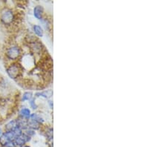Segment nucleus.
<instances>
[{
  "instance_id": "obj_2",
  "label": "nucleus",
  "mask_w": 167,
  "mask_h": 147,
  "mask_svg": "<svg viewBox=\"0 0 167 147\" xmlns=\"http://www.w3.org/2000/svg\"><path fill=\"white\" fill-rule=\"evenodd\" d=\"M7 74L11 79L16 80L21 74L20 67L17 64H12L7 68Z\"/></svg>"
},
{
  "instance_id": "obj_4",
  "label": "nucleus",
  "mask_w": 167,
  "mask_h": 147,
  "mask_svg": "<svg viewBox=\"0 0 167 147\" xmlns=\"http://www.w3.org/2000/svg\"><path fill=\"white\" fill-rule=\"evenodd\" d=\"M31 140V138L29 136H27L26 134H22L21 135L19 136V137H17L14 139V140H13V142L15 143V144L17 145V146H23L24 144H25L26 143L29 142V140Z\"/></svg>"
},
{
  "instance_id": "obj_7",
  "label": "nucleus",
  "mask_w": 167,
  "mask_h": 147,
  "mask_svg": "<svg viewBox=\"0 0 167 147\" xmlns=\"http://www.w3.org/2000/svg\"><path fill=\"white\" fill-rule=\"evenodd\" d=\"M17 127V120H11L9 123H8L7 124L5 125V129L6 130V132H13V130L15 129Z\"/></svg>"
},
{
  "instance_id": "obj_17",
  "label": "nucleus",
  "mask_w": 167,
  "mask_h": 147,
  "mask_svg": "<svg viewBox=\"0 0 167 147\" xmlns=\"http://www.w3.org/2000/svg\"><path fill=\"white\" fill-rule=\"evenodd\" d=\"M30 106H31V108H34V109L37 108V106H36L35 102H34V99L31 100V102H30Z\"/></svg>"
},
{
  "instance_id": "obj_13",
  "label": "nucleus",
  "mask_w": 167,
  "mask_h": 147,
  "mask_svg": "<svg viewBox=\"0 0 167 147\" xmlns=\"http://www.w3.org/2000/svg\"><path fill=\"white\" fill-rule=\"evenodd\" d=\"M30 118H31V120H35V121H37V123H39V124L41 123L44 122L43 119L39 115H38L37 114H31V116H30Z\"/></svg>"
},
{
  "instance_id": "obj_14",
  "label": "nucleus",
  "mask_w": 167,
  "mask_h": 147,
  "mask_svg": "<svg viewBox=\"0 0 167 147\" xmlns=\"http://www.w3.org/2000/svg\"><path fill=\"white\" fill-rule=\"evenodd\" d=\"M33 97V94L31 92H26L23 94V100L26 101V100H31Z\"/></svg>"
},
{
  "instance_id": "obj_19",
  "label": "nucleus",
  "mask_w": 167,
  "mask_h": 147,
  "mask_svg": "<svg viewBox=\"0 0 167 147\" xmlns=\"http://www.w3.org/2000/svg\"><path fill=\"white\" fill-rule=\"evenodd\" d=\"M1 135H2V131H1V129H0V136Z\"/></svg>"
},
{
  "instance_id": "obj_3",
  "label": "nucleus",
  "mask_w": 167,
  "mask_h": 147,
  "mask_svg": "<svg viewBox=\"0 0 167 147\" xmlns=\"http://www.w3.org/2000/svg\"><path fill=\"white\" fill-rule=\"evenodd\" d=\"M6 55H7V57H8L10 60H16L20 57V55H21V51H20L19 47L13 45L11 46V48H9L7 50V51H6Z\"/></svg>"
},
{
  "instance_id": "obj_6",
  "label": "nucleus",
  "mask_w": 167,
  "mask_h": 147,
  "mask_svg": "<svg viewBox=\"0 0 167 147\" xmlns=\"http://www.w3.org/2000/svg\"><path fill=\"white\" fill-rule=\"evenodd\" d=\"M30 46H31L32 51H33L34 53L35 54H39L40 52L42 51V49H43V48H42L43 45H42V44L38 41H36L33 43L30 44Z\"/></svg>"
},
{
  "instance_id": "obj_1",
  "label": "nucleus",
  "mask_w": 167,
  "mask_h": 147,
  "mask_svg": "<svg viewBox=\"0 0 167 147\" xmlns=\"http://www.w3.org/2000/svg\"><path fill=\"white\" fill-rule=\"evenodd\" d=\"M14 20V14L10 9H4L1 13V21L4 25H11Z\"/></svg>"
},
{
  "instance_id": "obj_12",
  "label": "nucleus",
  "mask_w": 167,
  "mask_h": 147,
  "mask_svg": "<svg viewBox=\"0 0 167 147\" xmlns=\"http://www.w3.org/2000/svg\"><path fill=\"white\" fill-rule=\"evenodd\" d=\"M20 115L23 117V118L24 119L29 118L30 116H31V111H30L29 108H24L20 111Z\"/></svg>"
},
{
  "instance_id": "obj_9",
  "label": "nucleus",
  "mask_w": 167,
  "mask_h": 147,
  "mask_svg": "<svg viewBox=\"0 0 167 147\" xmlns=\"http://www.w3.org/2000/svg\"><path fill=\"white\" fill-rule=\"evenodd\" d=\"M33 29H34V33H35V34L37 36V37H43L44 31H43V28H42L41 26H39L38 25H34Z\"/></svg>"
},
{
  "instance_id": "obj_8",
  "label": "nucleus",
  "mask_w": 167,
  "mask_h": 147,
  "mask_svg": "<svg viewBox=\"0 0 167 147\" xmlns=\"http://www.w3.org/2000/svg\"><path fill=\"white\" fill-rule=\"evenodd\" d=\"M36 95H37L38 97H43L45 98H51L53 96V91L51 89L46 90L43 92H39Z\"/></svg>"
},
{
  "instance_id": "obj_16",
  "label": "nucleus",
  "mask_w": 167,
  "mask_h": 147,
  "mask_svg": "<svg viewBox=\"0 0 167 147\" xmlns=\"http://www.w3.org/2000/svg\"><path fill=\"white\" fill-rule=\"evenodd\" d=\"M5 147H17V145L15 144V143L13 141H10L8 144Z\"/></svg>"
},
{
  "instance_id": "obj_18",
  "label": "nucleus",
  "mask_w": 167,
  "mask_h": 147,
  "mask_svg": "<svg viewBox=\"0 0 167 147\" xmlns=\"http://www.w3.org/2000/svg\"><path fill=\"white\" fill-rule=\"evenodd\" d=\"M48 103L50 104V106H51V108H53V102H52V101H49V102H48Z\"/></svg>"
},
{
  "instance_id": "obj_10",
  "label": "nucleus",
  "mask_w": 167,
  "mask_h": 147,
  "mask_svg": "<svg viewBox=\"0 0 167 147\" xmlns=\"http://www.w3.org/2000/svg\"><path fill=\"white\" fill-rule=\"evenodd\" d=\"M39 123L37 121L34 120H30L29 121H28V127H29L32 130H37L39 128Z\"/></svg>"
},
{
  "instance_id": "obj_11",
  "label": "nucleus",
  "mask_w": 167,
  "mask_h": 147,
  "mask_svg": "<svg viewBox=\"0 0 167 147\" xmlns=\"http://www.w3.org/2000/svg\"><path fill=\"white\" fill-rule=\"evenodd\" d=\"M10 141H11V140H10L5 135V133L0 136V146H1L5 147Z\"/></svg>"
},
{
  "instance_id": "obj_5",
  "label": "nucleus",
  "mask_w": 167,
  "mask_h": 147,
  "mask_svg": "<svg viewBox=\"0 0 167 147\" xmlns=\"http://www.w3.org/2000/svg\"><path fill=\"white\" fill-rule=\"evenodd\" d=\"M43 12H44V9H43V6H41V5L36 6L34 9V17L37 18V19H43Z\"/></svg>"
},
{
  "instance_id": "obj_20",
  "label": "nucleus",
  "mask_w": 167,
  "mask_h": 147,
  "mask_svg": "<svg viewBox=\"0 0 167 147\" xmlns=\"http://www.w3.org/2000/svg\"><path fill=\"white\" fill-rule=\"evenodd\" d=\"M0 147H3V146H0Z\"/></svg>"
},
{
  "instance_id": "obj_15",
  "label": "nucleus",
  "mask_w": 167,
  "mask_h": 147,
  "mask_svg": "<svg viewBox=\"0 0 167 147\" xmlns=\"http://www.w3.org/2000/svg\"><path fill=\"white\" fill-rule=\"evenodd\" d=\"M34 130H32V129H27L25 131V134H26V135L27 136H29L30 137V138H31L32 136L34 135Z\"/></svg>"
}]
</instances>
